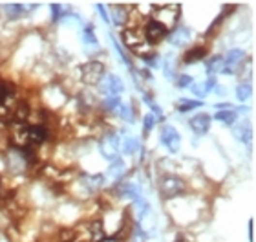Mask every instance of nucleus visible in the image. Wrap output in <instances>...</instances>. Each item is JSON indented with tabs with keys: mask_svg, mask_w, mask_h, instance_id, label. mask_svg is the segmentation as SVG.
<instances>
[{
	"mask_svg": "<svg viewBox=\"0 0 256 242\" xmlns=\"http://www.w3.org/2000/svg\"><path fill=\"white\" fill-rule=\"evenodd\" d=\"M187 191V184L178 176H163L159 182V193L163 198H176Z\"/></svg>",
	"mask_w": 256,
	"mask_h": 242,
	"instance_id": "f257e3e1",
	"label": "nucleus"
},
{
	"mask_svg": "<svg viewBox=\"0 0 256 242\" xmlns=\"http://www.w3.org/2000/svg\"><path fill=\"white\" fill-rule=\"evenodd\" d=\"M105 65L103 63H97V61H90L81 66V77L86 84H97L105 79Z\"/></svg>",
	"mask_w": 256,
	"mask_h": 242,
	"instance_id": "f03ea898",
	"label": "nucleus"
},
{
	"mask_svg": "<svg viewBox=\"0 0 256 242\" xmlns=\"http://www.w3.org/2000/svg\"><path fill=\"white\" fill-rule=\"evenodd\" d=\"M166 35H168V28L163 26L159 20H156V18H152V20H149V24L145 26V33H143V37H145V41L152 46V44H157L159 41H163Z\"/></svg>",
	"mask_w": 256,
	"mask_h": 242,
	"instance_id": "7ed1b4c3",
	"label": "nucleus"
},
{
	"mask_svg": "<svg viewBox=\"0 0 256 242\" xmlns=\"http://www.w3.org/2000/svg\"><path fill=\"white\" fill-rule=\"evenodd\" d=\"M119 149H121V145H119V138H117L116 134H108L99 143L101 154L106 160H110V161L119 158Z\"/></svg>",
	"mask_w": 256,
	"mask_h": 242,
	"instance_id": "20e7f679",
	"label": "nucleus"
},
{
	"mask_svg": "<svg viewBox=\"0 0 256 242\" xmlns=\"http://www.w3.org/2000/svg\"><path fill=\"white\" fill-rule=\"evenodd\" d=\"M161 143H163L170 152H178V150H180V145H181V138H180V134H178V130H176L174 127L165 125L163 127V130H161Z\"/></svg>",
	"mask_w": 256,
	"mask_h": 242,
	"instance_id": "39448f33",
	"label": "nucleus"
},
{
	"mask_svg": "<svg viewBox=\"0 0 256 242\" xmlns=\"http://www.w3.org/2000/svg\"><path fill=\"white\" fill-rule=\"evenodd\" d=\"M101 90L110 94V97H119V94L123 92V81L117 75H105V83Z\"/></svg>",
	"mask_w": 256,
	"mask_h": 242,
	"instance_id": "423d86ee",
	"label": "nucleus"
},
{
	"mask_svg": "<svg viewBox=\"0 0 256 242\" xmlns=\"http://www.w3.org/2000/svg\"><path fill=\"white\" fill-rule=\"evenodd\" d=\"M46 138H48V130L44 127L33 125L30 129H26V140L31 145H41V143L46 142Z\"/></svg>",
	"mask_w": 256,
	"mask_h": 242,
	"instance_id": "0eeeda50",
	"label": "nucleus"
},
{
	"mask_svg": "<svg viewBox=\"0 0 256 242\" xmlns=\"http://www.w3.org/2000/svg\"><path fill=\"white\" fill-rule=\"evenodd\" d=\"M190 129L198 134V136L207 134L209 129H211V116L209 114H198V116H194L190 119Z\"/></svg>",
	"mask_w": 256,
	"mask_h": 242,
	"instance_id": "6e6552de",
	"label": "nucleus"
},
{
	"mask_svg": "<svg viewBox=\"0 0 256 242\" xmlns=\"http://www.w3.org/2000/svg\"><path fill=\"white\" fill-rule=\"evenodd\" d=\"M190 41V30L189 28H176L170 35V44L172 46H183Z\"/></svg>",
	"mask_w": 256,
	"mask_h": 242,
	"instance_id": "1a4fd4ad",
	"label": "nucleus"
},
{
	"mask_svg": "<svg viewBox=\"0 0 256 242\" xmlns=\"http://www.w3.org/2000/svg\"><path fill=\"white\" fill-rule=\"evenodd\" d=\"M112 20H114V24L123 26L128 20V8L124 4H114L112 6Z\"/></svg>",
	"mask_w": 256,
	"mask_h": 242,
	"instance_id": "9d476101",
	"label": "nucleus"
},
{
	"mask_svg": "<svg viewBox=\"0 0 256 242\" xmlns=\"http://www.w3.org/2000/svg\"><path fill=\"white\" fill-rule=\"evenodd\" d=\"M207 55V50L205 48H201V46H194V48H190L185 55H183V61L187 63V65H194V63H198L201 59Z\"/></svg>",
	"mask_w": 256,
	"mask_h": 242,
	"instance_id": "9b49d317",
	"label": "nucleus"
},
{
	"mask_svg": "<svg viewBox=\"0 0 256 242\" xmlns=\"http://www.w3.org/2000/svg\"><path fill=\"white\" fill-rule=\"evenodd\" d=\"M243 57H245V53L241 50H231L227 55H225V59H223V66H229V68H236L243 61Z\"/></svg>",
	"mask_w": 256,
	"mask_h": 242,
	"instance_id": "f8f14e48",
	"label": "nucleus"
},
{
	"mask_svg": "<svg viewBox=\"0 0 256 242\" xmlns=\"http://www.w3.org/2000/svg\"><path fill=\"white\" fill-rule=\"evenodd\" d=\"M216 119L218 121H222L225 125H234V121H236V117H238V112L236 110H218L216 112Z\"/></svg>",
	"mask_w": 256,
	"mask_h": 242,
	"instance_id": "ddd939ff",
	"label": "nucleus"
},
{
	"mask_svg": "<svg viewBox=\"0 0 256 242\" xmlns=\"http://www.w3.org/2000/svg\"><path fill=\"white\" fill-rule=\"evenodd\" d=\"M81 180H83L90 189H99L101 185L105 184V176L103 175H84V176H81Z\"/></svg>",
	"mask_w": 256,
	"mask_h": 242,
	"instance_id": "4468645a",
	"label": "nucleus"
},
{
	"mask_svg": "<svg viewBox=\"0 0 256 242\" xmlns=\"http://www.w3.org/2000/svg\"><path fill=\"white\" fill-rule=\"evenodd\" d=\"M28 114H30V109H28V105H26L24 101H20L17 105V110L13 112V119L17 121V123H24L26 119H28Z\"/></svg>",
	"mask_w": 256,
	"mask_h": 242,
	"instance_id": "2eb2a0df",
	"label": "nucleus"
},
{
	"mask_svg": "<svg viewBox=\"0 0 256 242\" xmlns=\"http://www.w3.org/2000/svg\"><path fill=\"white\" fill-rule=\"evenodd\" d=\"M121 194H123L124 198L137 200V198H139V189L134 184H124V185H121Z\"/></svg>",
	"mask_w": 256,
	"mask_h": 242,
	"instance_id": "dca6fc26",
	"label": "nucleus"
},
{
	"mask_svg": "<svg viewBox=\"0 0 256 242\" xmlns=\"http://www.w3.org/2000/svg\"><path fill=\"white\" fill-rule=\"evenodd\" d=\"M232 134H234V138H238L240 142H243V143H247L249 140H251V129H249V127H245V125L234 127Z\"/></svg>",
	"mask_w": 256,
	"mask_h": 242,
	"instance_id": "f3484780",
	"label": "nucleus"
},
{
	"mask_svg": "<svg viewBox=\"0 0 256 242\" xmlns=\"http://www.w3.org/2000/svg\"><path fill=\"white\" fill-rule=\"evenodd\" d=\"M121 149H123L124 154H134V152L139 150V140H136V138H124Z\"/></svg>",
	"mask_w": 256,
	"mask_h": 242,
	"instance_id": "a211bd4d",
	"label": "nucleus"
},
{
	"mask_svg": "<svg viewBox=\"0 0 256 242\" xmlns=\"http://www.w3.org/2000/svg\"><path fill=\"white\" fill-rule=\"evenodd\" d=\"M124 173V163L123 160H114L112 161V165H110V169H108V175L112 176V178H119V176Z\"/></svg>",
	"mask_w": 256,
	"mask_h": 242,
	"instance_id": "6ab92c4d",
	"label": "nucleus"
},
{
	"mask_svg": "<svg viewBox=\"0 0 256 242\" xmlns=\"http://www.w3.org/2000/svg\"><path fill=\"white\" fill-rule=\"evenodd\" d=\"M222 68H223V57L216 55V57H212L211 61H209L207 72H209V74H214V72H222Z\"/></svg>",
	"mask_w": 256,
	"mask_h": 242,
	"instance_id": "aec40b11",
	"label": "nucleus"
},
{
	"mask_svg": "<svg viewBox=\"0 0 256 242\" xmlns=\"http://www.w3.org/2000/svg\"><path fill=\"white\" fill-rule=\"evenodd\" d=\"M201 103L203 101H190V99H180V105H178V109L180 112H189V110H194L201 107Z\"/></svg>",
	"mask_w": 256,
	"mask_h": 242,
	"instance_id": "412c9836",
	"label": "nucleus"
},
{
	"mask_svg": "<svg viewBox=\"0 0 256 242\" xmlns=\"http://www.w3.org/2000/svg\"><path fill=\"white\" fill-rule=\"evenodd\" d=\"M6 11H8L9 18H18V17H22L24 8H22L20 4H8V6H6Z\"/></svg>",
	"mask_w": 256,
	"mask_h": 242,
	"instance_id": "4be33fe9",
	"label": "nucleus"
},
{
	"mask_svg": "<svg viewBox=\"0 0 256 242\" xmlns=\"http://www.w3.org/2000/svg\"><path fill=\"white\" fill-rule=\"evenodd\" d=\"M251 96V86L249 84H240L238 88H236V97L238 101H245Z\"/></svg>",
	"mask_w": 256,
	"mask_h": 242,
	"instance_id": "5701e85b",
	"label": "nucleus"
},
{
	"mask_svg": "<svg viewBox=\"0 0 256 242\" xmlns=\"http://www.w3.org/2000/svg\"><path fill=\"white\" fill-rule=\"evenodd\" d=\"M117 114H121V117H123V119H126V121H130V123H132L134 121V116H132V107H130V105H121V109L117 110Z\"/></svg>",
	"mask_w": 256,
	"mask_h": 242,
	"instance_id": "b1692460",
	"label": "nucleus"
},
{
	"mask_svg": "<svg viewBox=\"0 0 256 242\" xmlns=\"http://www.w3.org/2000/svg\"><path fill=\"white\" fill-rule=\"evenodd\" d=\"M84 42L86 44H90V46H93L95 42H97V39H95V35H93V28H91V24H88L86 28H84Z\"/></svg>",
	"mask_w": 256,
	"mask_h": 242,
	"instance_id": "393cba45",
	"label": "nucleus"
},
{
	"mask_svg": "<svg viewBox=\"0 0 256 242\" xmlns=\"http://www.w3.org/2000/svg\"><path fill=\"white\" fill-rule=\"evenodd\" d=\"M93 242H101L103 239H105V233H103V226H101V222H95L93 224Z\"/></svg>",
	"mask_w": 256,
	"mask_h": 242,
	"instance_id": "a878e982",
	"label": "nucleus"
},
{
	"mask_svg": "<svg viewBox=\"0 0 256 242\" xmlns=\"http://www.w3.org/2000/svg\"><path fill=\"white\" fill-rule=\"evenodd\" d=\"M121 105H123V101L119 99V97H108L106 99V107L110 110H114V112H117V110L121 109Z\"/></svg>",
	"mask_w": 256,
	"mask_h": 242,
	"instance_id": "bb28decb",
	"label": "nucleus"
},
{
	"mask_svg": "<svg viewBox=\"0 0 256 242\" xmlns=\"http://www.w3.org/2000/svg\"><path fill=\"white\" fill-rule=\"evenodd\" d=\"M192 84V77L190 75H180L178 77V88H187Z\"/></svg>",
	"mask_w": 256,
	"mask_h": 242,
	"instance_id": "cd10ccee",
	"label": "nucleus"
},
{
	"mask_svg": "<svg viewBox=\"0 0 256 242\" xmlns=\"http://www.w3.org/2000/svg\"><path fill=\"white\" fill-rule=\"evenodd\" d=\"M154 123H156V117H154V114H147V116H145V132L149 134L150 130H152Z\"/></svg>",
	"mask_w": 256,
	"mask_h": 242,
	"instance_id": "c85d7f7f",
	"label": "nucleus"
},
{
	"mask_svg": "<svg viewBox=\"0 0 256 242\" xmlns=\"http://www.w3.org/2000/svg\"><path fill=\"white\" fill-rule=\"evenodd\" d=\"M216 86V79L214 77H209V79H207V83L203 84V90H205V96L209 92H211V90H212V88H214Z\"/></svg>",
	"mask_w": 256,
	"mask_h": 242,
	"instance_id": "c756f323",
	"label": "nucleus"
},
{
	"mask_svg": "<svg viewBox=\"0 0 256 242\" xmlns=\"http://www.w3.org/2000/svg\"><path fill=\"white\" fill-rule=\"evenodd\" d=\"M190 90L199 96V97H203L205 96V90H203V84H190Z\"/></svg>",
	"mask_w": 256,
	"mask_h": 242,
	"instance_id": "7c9ffc66",
	"label": "nucleus"
},
{
	"mask_svg": "<svg viewBox=\"0 0 256 242\" xmlns=\"http://www.w3.org/2000/svg\"><path fill=\"white\" fill-rule=\"evenodd\" d=\"M51 11H53V20H59L62 17V9H60L59 4H51Z\"/></svg>",
	"mask_w": 256,
	"mask_h": 242,
	"instance_id": "2f4dec72",
	"label": "nucleus"
},
{
	"mask_svg": "<svg viewBox=\"0 0 256 242\" xmlns=\"http://www.w3.org/2000/svg\"><path fill=\"white\" fill-rule=\"evenodd\" d=\"M150 109H152V112L156 114V116H154V117H157V119H163V110L159 109L157 105H154V103H152V105H150Z\"/></svg>",
	"mask_w": 256,
	"mask_h": 242,
	"instance_id": "473e14b6",
	"label": "nucleus"
},
{
	"mask_svg": "<svg viewBox=\"0 0 256 242\" xmlns=\"http://www.w3.org/2000/svg\"><path fill=\"white\" fill-rule=\"evenodd\" d=\"M97 9H99V13H101V17H103V20H105V22H110V18H108L106 11H105V6H103V4H97Z\"/></svg>",
	"mask_w": 256,
	"mask_h": 242,
	"instance_id": "72a5a7b5",
	"label": "nucleus"
},
{
	"mask_svg": "<svg viewBox=\"0 0 256 242\" xmlns=\"http://www.w3.org/2000/svg\"><path fill=\"white\" fill-rule=\"evenodd\" d=\"M249 239H251V241L255 239V235H253V220L249 222Z\"/></svg>",
	"mask_w": 256,
	"mask_h": 242,
	"instance_id": "f704fd0d",
	"label": "nucleus"
}]
</instances>
